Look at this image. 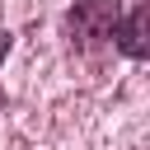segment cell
<instances>
[{
	"label": "cell",
	"mask_w": 150,
	"mask_h": 150,
	"mask_svg": "<svg viewBox=\"0 0 150 150\" xmlns=\"http://www.w3.org/2000/svg\"><path fill=\"white\" fill-rule=\"evenodd\" d=\"M66 23H70V38L89 52V47H98V42H108L117 33L122 9H117V0H75L70 14H66Z\"/></svg>",
	"instance_id": "obj_1"
},
{
	"label": "cell",
	"mask_w": 150,
	"mask_h": 150,
	"mask_svg": "<svg viewBox=\"0 0 150 150\" xmlns=\"http://www.w3.org/2000/svg\"><path fill=\"white\" fill-rule=\"evenodd\" d=\"M0 112H5V89H0Z\"/></svg>",
	"instance_id": "obj_4"
},
{
	"label": "cell",
	"mask_w": 150,
	"mask_h": 150,
	"mask_svg": "<svg viewBox=\"0 0 150 150\" xmlns=\"http://www.w3.org/2000/svg\"><path fill=\"white\" fill-rule=\"evenodd\" d=\"M5 56H9V33L0 28V61H5Z\"/></svg>",
	"instance_id": "obj_3"
},
{
	"label": "cell",
	"mask_w": 150,
	"mask_h": 150,
	"mask_svg": "<svg viewBox=\"0 0 150 150\" xmlns=\"http://www.w3.org/2000/svg\"><path fill=\"white\" fill-rule=\"evenodd\" d=\"M117 47L131 56V61H145L150 56V5H136L127 23H117Z\"/></svg>",
	"instance_id": "obj_2"
}]
</instances>
